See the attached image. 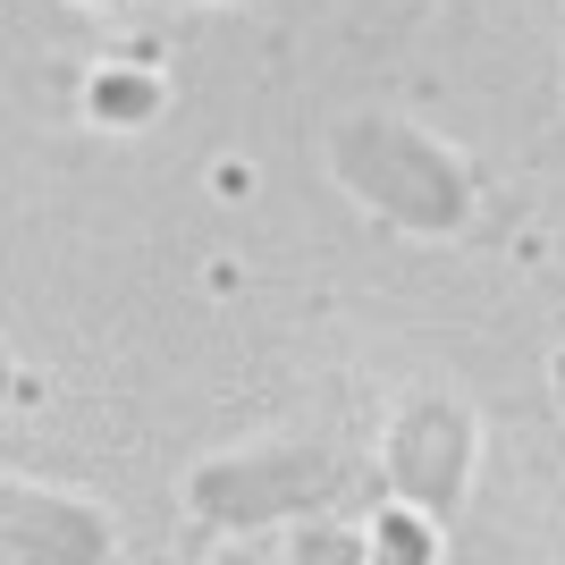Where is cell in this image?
<instances>
[{
  "mask_svg": "<svg viewBox=\"0 0 565 565\" xmlns=\"http://www.w3.org/2000/svg\"><path fill=\"white\" fill-rule=\"evenodd\" d=\"M330 169L347 178V194H363L372 212H388L397 228H423V236L465 228V212H472L465 169L430 136L397 127V118H347L330 136Z\"/></svg>",
  "mask_w": 565,
  "mask_h": 565,
  "instance_id": "obj_1",
  "label": "cell"
},
{
  "mask_svg": "<svg viewBox=\"0 0 565 565\" xmlns=\"http://www.w3.org/2000/svg\"><path fill=\"white\" fill-rule=\"evenodd\" d=\"M338 490V456L330 448H254V456H220L186 481L203 523H287L312 498Z\"/></svg>",
  "mask_w": 565,
  "mask_h": 565,
  "instance_id": "obj_2",
  "label": "cell"
},
{
  "mask_svg": "<svg viewBox=\"0 0 565 565\" xmlns=\"http://www.w3.org/2000/svg\"><path fill=\"white\" fill-rule=\"evenodd\" d=\"M388 481H397L405 507H423V515H448L456 498H465V414H456L448 397L405 405L397 439H388Z\"/></svg>",
  "mask_w": 565,
  "mask_h": 565,
  "instance_id": "obj_3",
  "label": "cell"
},
{
  "mask_svg": "<svg viewBox=\"0 0 565 565\" xmlns=\"http://www.w3.org/2000/svg\"><path fill=\"white\" fill-rule=\"evenodd\" d=\"M0 523H9V557H110V515L76 507V498H51V490H25L9 481L0 498Z\"/></svg>",
  "mask_w": 565,
  "mask_h": 565,
  "instance_id": "obj_4",
  "label": "cell"
},
{
  "mask_svg": "<svg viewBox=\"0 0 565 565\" xmlns=\"http://www.w3.org/2000/svg\"><path fill=\"white\" fill-rule=\"evenodd\" d=\"M161 110V85L152 76H94V118H110V127H136V118Z\"/></svg>",
  "mask_w": 565,
  "mask_h": 565,
  "instance_id": "obj_5",
  "label": "cell"
},
{
  "mask_svg": "<svg viewBox=\"0 0 565 565\" xmlns=\"http://www.w3.org/2000/svg\"><path fill=\"white\" fill-rule=\"evenodd\" d=\"M380 557H430L423 523H414V515H388V523H380Z\"/></svg>",
  "mask_w": 565,
  "mask_h": 565,
  "instance_id": "obj_6",
  "label": "cell"
},
{
  "mask_svg": "<svg viewBox=\"0 0 565 565\" xmlns=\"http://www.w3.org/2000/svg\"><path fill=\"white\" fill-rule=\"evenodd\" d=\"M287 557H321V565H330V557H363V548H354V541H287Z\"/></svg>",
  "mask_w": 565,
  "mask_h": 565,
  "instance_id": "obj_7",
  "label": "cell"
}]
</instances>
